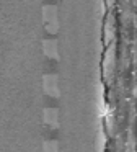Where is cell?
I'll return each instance as SVG.
<instances>
[{"instance_id": "cell-1", "label": "cell", "mask_w": 137, "mask_h": 152, "mask_svg": "<svg viewBox=\"0 0 137 152\" xmlns=\"http://www.w3.org/2000/svg\"><path fill=\"white\" fill-rule=\"evenodd\" d=\"M114 69H116V46H114V43H109L106 46L103 57V77L106 82L113 80Z\"/></svg>"}, {"instance_id": "cell-2", "label": "cell", "mask_w": 137, "mask_h": 152, "mask_svg": "<svg viewBox=\"0 0 137 152\" xmlns=\"http://www.w3.org/2000/svg\"><path fill=\"white\" fill-rule=\"evenodd\" d=\"M42 21H44L46 31L49 34H57L59 31V17L55 5H44L42 7Z\"/></svg>"}, {"instance_id": "cell-3", "label": "cell", "mask_w": 137, "mask_h": 152, "mask_svg": "<svg viewBox=\"0 0 137 152\" xmlns=\"http://www.w3.org/2000/svg\"><path fill=\"white\" fill-rule=\"evenodd\" d=\"M42 88L44 93L51 98H59L60 96V88H59V77L55 74H46L42 77Z\"/></svg>"}, {"instance_id": "cell-4", "label": "cell", "mask_w": 137, "mask_h": 152, "mask_svg": "<svg viewBox=\"0 0 137 152\" xmlns=\"http://www.w3.org/2000/svg\"><path fill=\"white\" fill-rule=\"evenodd\" d=\"M116 36V20H114V13H108L106 20H104V31H103V41L104 46H108L109 43L114 41Z\"/></svg>"}, {"instance_id": "cell-5", "label": "cell", "mask_w": 137, "mask_h": 152, "mask_svg": "<svg viewBox=\"0 0 137 152\" xmlns=\"http://www.w3.org/2000/svg\"><path fill=\"white\" fill-rule=\"evenodd\" d=\"M42 123L49 129H59V110L57 108H44L42 111Z\"/></svg>"}, {"instance_id": "cell-6", "label": "cell", "mask_w": 137, "mask_h": 152, "mask_svg": "<svg viewBox=\"0 0 137 152\" xmlns=\"http://www.w3.org/2000/svg\"><path fill=\"white\" fill-rule=\"evenodd\" d=\"M42 53L52 61H59V46L55 39H44L42 41Z\"/></svg>"}, {"instance_id": "cell-7", "label": "cell", "mask_w": 137, "mask_h": 152, "mask_svg": "<svg viewBox=\"0 0 137 152\" xmlns=\"http://www.w3.org/2000/svg\"><path fill=\"white\" fill-rule=\"evenodd\" d=\"M42 151L44 152H59V142L55 139H47L42 142Z\"/></svg>"}, {"instance_id": "cell-8", "label": "cell", "mask_w": 137, "mask_h": 152, "mask_svg": "<svg viewBox=\"0 0 137 152\" xmlns=\"http://www.w3.org/2000/svg\"><path fill=\"white\" fill-rule=\"evenodd\" d=\"M114 2H116V0H104V4H106L108 7H113V5H114Z\"/></svg>"}]
</instances>
